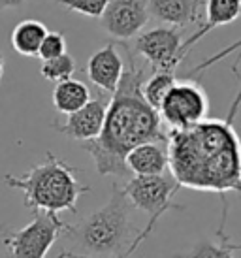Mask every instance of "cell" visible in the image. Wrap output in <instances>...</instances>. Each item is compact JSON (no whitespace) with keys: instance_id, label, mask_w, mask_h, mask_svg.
Listing matches in <instances>:
<instances>
[{"instance_id":"4fadbf2b","label":"cell","mask_w":241,"mask_h":258,"mask_svg":"<svg viewBox=\"0 0 241 258\" xmlns=\"http://www.w3.org/2000/svg\"><path fill=\"white\" fill-rule=\"evenodd\" d=\"M127 168L134 175H162L168 168L166 142H147L127 155Z\"/></svg>"},{"instance_id":"44dd1931","label":"cell","mask_w":241,"mask_h":258,"mask_svg":"<svg viewBox=\"0 0 241 258\" xmlns=\"http://www.w3.org/2000/svg\"><path fill=\"white\" fill-rule=\"evenodd\" d=\"M64 53H66V38L63 32H47L38 51V57L42 58V62L61 57Z\"/></svg>"},{"instance_id":"3957f363","label":"cell","mask_w":241,"mask_h":258,"mask_svg":"<svg viewBox=\"0 0 241 258\" xmlns=\"http://www.w3.org/2000/svg\"><path fill=\"white\" fill-rule=\"evenodd\" d=\"M156 219H149L145 230H138L130 222V202L120 186L115 185L109 200L87 217L79 226H70L68 234L87 254L68 258H128L149 236Z\"/></svg>"},{"instance_id":"7c38bea8","label":"cell","mask_w":241,"mask_h":258,"mask_svg":"<svg viewBox=\"0 0 241 258\" xmlns=\"http://www.w3.org/2000/svg\"><path fill=\"white\" fill-rule=\"evenodd\" d=\"M206 14H207L206 23L181 45V55H183V57H187V53H189L202 38L206 36V34H209L213 29L234 23L241 15V0H207Z\"/></svg>"},{"instance_id":"484cf974","label":"cell","mask_w":241,"mask_h":258,"mask_svg":"<svg viewBox=\"0 0 241 258\" xmlns=\"http://www.w3.org/2000/svg\"><path fill=\"white\" fill-rule=\"evenodd\" d=\"M57 258H68V252H63V254H58Z\"/></svg>"},{"instance_id":"7402d4cb","label":"cell","mask_w":241,"mask_h":258,"mask_svg":"<svg viewBox=\"0 0 241 258\" xmlns=\"http://www.w3.org/2000/svg\"><path fill=\"white\" fill-rule=\"evenodd\" d=\"M239 47H241V40H237L235 43H232V45H228V47H224V49L220 51V53H217L215 57L207 58L206 62H202L200 66H196V68H194L192 72H200V70H206V68H209L211 64H215L217 60H220V58H224L226 55H230V53H234V51H235V49H239Z\"/></svg>"},{"instance_id":"5bb4252c","label":"cell","mask_w":241,"mask_h":258,"mask_svg":"<svg viewBox=\"0 0 241 258\" xmlns=\"http://www.w3.org/2000/svg\"><path fill=\"white\" fill-rule=\"evenodd\" d=\"M147 12L160 23L175 29L198 19L194 0H147Z\"/></svg>"},{"instance_id":"8fae6325","label":"cell","mask_w":241,"mask_h":258,"mask_svg":"<svg viewBox=\"0 0 241 258\" xmlns=\"http://www.w3.org/2000/svg\"><path fill=\"white\" fill-rule=\"evenodd\" d=\"M123 72H125V62L117 53V45L113 42L107 43L106 47H102L100 51H96L87 62L89 79L98 89L111 94L115 93V89L119 85Z\"/></svg>"},{"instance_id":"603a6c76","label":"cell","mask_w":241,"mask_h":258,"mask_svg":"<svg viewBox=\"0 0 241 258\" xmlns=\"http://www.w3.org/2000/svg\"><path fill=\"white\" fill-rule=\"evenodd\" d=\"M25 0H0V12L2 10H8V8H19L23 6Z\"/></svg>"},{"instance_id":"ba28073f","label":"cell","mask_w":241,"mask_h":258,"mask_svg":"<svg viewBox=\"0 0 241 258\" xmlns=\"http://www.w3.org/2000/svg\"><path fill=\"white\" fill-rule=\"evenodd\" d=\"M183 38L175 27H158L136 38V51L156 70H175L183 60Z\"/></svg>"},{"instance_id":"277c9868","label":"cell","mask_w":241,"mask_h":258,"mask_svg":"<svg viewBox=\"0 0 241 258\" xmlns=\"http://www.w3.org/2000/svg\"><path fill=\"white\" fill-rule=\"evenodd\" d=\"M78 168L47 153L45 162L32 166L23 175H4V183L23 194V204L38 213H78V200L89 186L78 179Z\"/></svg>"},{"instance_id":"5b68a950","label":"cell","mask_w":241,"mask_h":258,"mask_svg":"<svg viewBox=\"0 0 241 258\" xmlns=\"http://www.w3.org/2000/svg\"><path fill=\"white\" fill-rule=\"evenodd\" d=\"M58 215L38 213L32 221L15 232L4 234V245L8 249L6 258H45L61 232H68Z\"/></svg>"},{"instance_id":"52a82bcc","label":"cell","mask_w":241,"mask_h":258,"mask_svg":"<svg viewBox=\"0 0 241 258\" xmlns=\"http://www.w3.org/2000/svg\"><path fill=\"white\" fill-rule=\"evenodd\" d=\"M181 186L175 183L171 175H136L123 186L127 194L128 202L134 208L142 209L149 213L151 219H160V217L173 209H185L183 206L173 204L171 198Z\"/></svg>"},{"instance_id":"d4e9b609","label":"cell","mask_w":241,"mask_h":258,"mask_svg":"<svg viewBox=\"0 0 241 258\" xmlns=\"http://www.w3.org/2000/svg\"><path fill=\"white\" fill-rule=\"evenodd\" d=\"M194 6H196V10L200 12V6H202V0H194Z\"/></svg>"},{"instance_id":"8992f818","label":"cell","mask_w":241,"mask_h":258,"mask_svg":"<svg viewBox=\"0 0 241 258\" xmlns=\"http://www.w3.org/2000/svg\"><path fill=\"white\" fill-rule=\"evenodd\" d=\"M209 98L200 83L175 81L162 100L158 115L171 130H185L207 119Z\"/></svg>"},{"instance_id":"ac0fdd59","label":"cell","mask_w":241,"mask_h":258,"mask_svg":"<svg viewBox=\"0 0 241 258\" xmlns=\"http://www.w3.org/2000/svg\"><path fill=\"white\" fill-rule=\"evenodd\" d=\"M74 72H76V60L68 53H64L57 58H51V60H43L40 66V74L43 78L47 81H55V83L70 79Z\"/></svg>"},{"instance_id":"6da1fadb","label":"cell","mask_w":241,"mask_h":258,"mask_svg":"<svg viewBox=\"0 0 241 258\" xmlns=\"http://www.w3.org/2000/svg\"><path fill=\"white\" fill-rule=\"evenodd\" d=\"M241 51L232 74L237 79V94L224 119H204L185 130L168 132V166L179 186L215 192L222 198V219L217 234L224 232L228 215L226 192L241 194V140L234 121L241 108Z\"/></svg>"},{"instance_id":"7a4b0ae2","label":"cell","mask_w":241,"mask_h":258,"mask_svg":"<svg viewBox=\"0 0 241 258\" xmlns=\"http://www.w3.org/2000/svg\"><path fill=\"white\" fill-rule=\"evenodd\" d=\"M128 53V68L123 72L111 100L107 102L106 121L96 140L85 142L87 151L94 160L98 175L127 177V155L147 142H168L162 130V119L155 108H151L142 94L145 70L136 64L132 53Z\"/></svg>"},{"instance_id":"30bf717a","label":"cell","mask_w":241,"mask_h":258,"mask_svg":"<svg viewBox=\"0 0 241 258\" xmlns=\"http://www.w3.org/2000/svg\"><path fill=\"white\" fill-rule=\"evenodd\" d=\"M106 111H107V100L104 96L91 98L81 109L66 115L64 122L55 121L51 126L55 130H58L61 134H64V136L85 144V142L96 140L100 136L104 121H106Z\"/></svg>"},{"instance_id":"d6986e66","label":"cell","mask_w":241,"mask_h":258,"mask_svg":"<svg viewBox=\"0 0 241 258\" xmlns=\"http://www.w3.org/2000/svg\"><path fill=\"white\" fill-rule=\"evenodd\" d=\"M217 236L220 237V245H215L211 241H200L189 252L175 254L173 258H235L234 251L226 245V234L220 232Z\"/></svg>"},{"instance_id":"9c48e42d","label":"cell","mask_w":241,"mask_h":258,"mask_svg":"<svg viewBox=\"0 0 241 258\" xmlns=\"http://www.w3.org/2000/svg\"><path fill=\"white\" fill-rule=\"evenodd\" d=\"M149 21L145 0H109L102 14V25L117 40H128L140 34Z\"/></svg>"},{"instance_id":"9a60e30c","label":"cell","mask_w":241,"mask_h":258,"mask_svg":"<svg viewBox=\"0 0 241 258\" xmlns=\"http://www.w3.org/2000/svg\"><path fill=\"white\" fill-rule=\"evenodd\" d=\"M91 100V91L85 83L78 79H66L55 85L53 89V106L58 113L70 115L78 111Z\"/></svg>"},{"instance_id":"ffe728a7","label":"cell","mask_w":241,"mask_h":258,"mask_svg":"<svg viewBox=\"0 0 241 258\" xmlns=\"http://www.w3.org/2000/svg\"><path fill=\"white\" fill-rule=\"evenodd\" d=\"M51 2H57L61 6L87 17H102L109 0H51Z\"/></svg>"},{"instance_id":"4316f807","label":"cell","mask_w":241,"mask_h":258,"mask_svg":"<svg viewBox=\"0 0 241 258\" xmlns=\"http://www.w3.org/2000/svg\"><path fill=\"white\" fill-rule=\"evenodd\" d=\"M0 236H2V232H0Z\"/></svg>"},{"instance_id":"cb8c5ba5","label":"cell","mask_w":241,"mask_h":258,"mask_svg":"<svg viewBox=\"0 0 241 258\" xmlns=\"http://www.w3.org/2000/svg\"><path fill=\"white\" fill-rule=\"evenodd\" d=\"M2 76H4V55L0 53V81H2Z\"/></svg>"},{"instance_id":"e0dca14e","label":"cell","mask_w":241,"mask_h":258,"mask_svg":"<svg viewBox=\"0 0 241 258\" xmlns=\"http://www.w3.org/2000/svg\"><path fill=\"white\" fill-rule=\"evenodd\" d=\"M175 76L171 70H156L149 76V78H145L142 85V94L145 102L149 104L151 108H155L158 111L160 108V104L162 100L166 98V94L171 91V87L175 85Z\"/></svg>"},{"instance_id":"2e32d148","label":"cell","mask_w":241,"mask_h":258,"mask_svg":"<svg viewBox=\"0 0 241 258\" xmlns=\"http://www.w3.org/2000/svg\"><path fill=\"white\" fill-rule=\"evenodd\" d=\"M49 30L42 21L36 19H25L12 32V45L19 55L25 57H38V51L43 38Z\"/></svg>"}]
</instances>
